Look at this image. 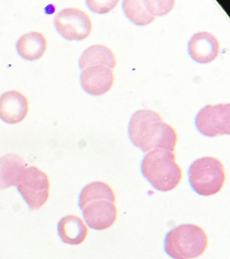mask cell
<instances>
[{"mask_svg": "<svg viewBox=\"0 0 230 259\" xmlns=\"http://www.w3.org/2000/svg\"><path fill=\"white\" fill-rule=\"evenodd\" d=\"M195 124L199 133L205 137L229 135V103L205 105L196 115Z\"/></svg>", "mask_w": 230, "mask_h": 259, "instance_id": "52a82bcc", "label": "cell"}, {"mask_svg": "<svg viewBox=\"0 0 230 259\" xmlns=\"http://www.w3.org/2000/svg\"><path fill=\"white\" fill-rule=\"evenodd\" d=\"M96 66H106L111 69H114L117 66L115 53L106 45H93L86 49L80 56V70H83L89 67Z\"/></svg>", "mask_w": 230, "mask_h": 259, "instance_id": "5bb4252c", "label": "cell"}, {"mask_svg": "<svg viewBox=\"0 0 230 259\" xmlns=\"http://www.w3.org/2000/svg\"><path fill=\"white\" fill-rule=\"evenodd\" d=\"M120 2L117 1H88L86 2V5L92 12L98 14H106L114 9Z\"/></svg>", "mask_w": 230, "mask_h": 259, "instance_id": "ac0fdd59", "label": "cell"}, {"mask_svg": "<svg viewBox=\"0 0 230 259\" xmlns=\"http://www.w3.org/2000/svg\"><path fill=\"white\" fill-rule=\"evenodd\" d=\"M209 237L201 227L193 224L179 225L169 230L164 239V250L173 259H195L206 252Z\"/></svg>", "mask_w": 230, "mask_h": 259, "instance_id": "277c9868", "label": "cell"}, {"mask_svg": "<svg viewBox=\"0 0 230 259\" xmlns=\"http://www.w3.org/2000/svg\"><path fill=\"white\" fill-rule=\"evenodd\" d=\"M188 176L194 191L203 196L219 193L226 180L225 168L221 160L208 156L195 160L190 165Z\"/></svg>", "mask_w": 230, "mask_h": 259, "instance_id": "5b68a950", "label": "cell"}, {"mask_svg": "<svg viewBox=\"0 0 230 259\" xmlns=\"http://www.w3.org/2000/svg\"><path fill=\"white\" fill-rule=\"evenodd\" d=\"M17 190L30 209H39L49 199V177L39 167L31 166L24 172Z\"/></svg>", "mask_w": 230, "mask_h": 259, "instance_id": "8992f818", "label": "cell"}, {"mask_svg": "<svg viewBox=\"0 0 230 259\" xmlns=\"http://www.w3.org/2000/svg\"><path fill=\"white\" fill-rule=\"evenodd\" d=\"M141 173L155 189L172 191L179 185L183 171L176 162L174 152L154 149L147 153L141 165Z\"/></svg>", "mask_w": 230, "mask_h": 259, "instance_id": "3957f363", "label": "cell"}, {"mask_svg": "<svg viewBox=\"0 0 230 259\" xmlns=\"http://www.w3.org/2000/svg\"><path fill=\"white\" fill-rule=\"evenodd\" d=\"M116 195L106 182L96 181L84 186L78 206L86 224L93 230L104 231L114 226L118 219Z\"/></svg>", "mask_w": 230, "mask_h": 259, "instance_id": "7a4b0ae2", "label": "cell"}, {"mask_svg": "<svg viewBox=\"0 0 230 259\" xmlns=\"http://www.w3.org/2000/svg\"><path fill=\"white\" fill-rule=\"evenodd\" d=\"M48 48L45 36L39 31L27 32L19 38L17 50L21 58L28 61H35L41 58Z\"/></svg>", "mask_w": 230, "mask_h": 259, "instance_id": "9a60e30c", "label": "cell"}, {"mask_svg": "<svg viewBox=\"0 0 230 259\" xmlns=\"http://www.w3.org/2000/svg\"><path fill=\"white\" fill-rule=\"evenodd\" d=\"M144 1L149 12L155 18L157 16L166 15L172 10L175 4L174 0H169V1L144 0Z\"/></svg>", "mask_w": 230, "mask_h": 259, "instance_id": "e0dca14e", "label": "cell"}, {"mask_svg": "<svg viewBox=\"0 0 230 259\" xmlns=\"http://www.w3.org/2000/svg\"><path fill=\"white\" fill-rule=\"evenodd\" d=\"M190 57L199 64H209L219 56L220 42L217 36L207 31L197 32L187 45Z\"/></svg>", "mask_w": 230, "mask_h": 259, "instance_id": "9c48e42d", "label": "cell"}, {"mask_svg": "<svg viewBox=\"0 0 230 259\" xmlns=\"http://www.w3.org/2000/svg\"><path fill=\"white\" fill-rule=\"evenodd\" d=\"M29 111V101L20 91H7L0 95V119L9 124L21 122Z\"/></svg>", "mask_w": 230, "mask_h": 259, "instance_id": "8fae6325", "label": "cell"}, {"mask_svg": "<svg viewBox=\"0 0 230 259\" xmlns=\"http://www.w3.org/2000/svg\"><path fill=\"white\" fill-rule=\"evenodd\" d=\"M122 8L126 17L136 26L148 25L156 18L149 12L144 0H124Z\"/></svg>", "mask_w": 230, "mask_h": 259, "instance_id": "2e32d148", "label": "cell"}, {"mask_svg": "<svg viewBox=\"0 0 230 259\" xmlns=\"http://www.w3.org/2000/svg\"><path fill=\"white\" fill-rule=\"evenodd\" d=\"M26 167L25 160L16 154L0 157V190L17 186Z\"/></svg>", "mask_w": 230, "mask_h": 259, "instance_id": "7c38bea8", "label": "cell"}, {"mask_svg": "<svg viewBox=\"0 0 230 259\" xmlns=\"http://www.w3.org/2000/svg\"><path fill=\"white\" fill-rule=\"evenodd\" d=\"M54 24L60 35L68 40L85 39L93 30L89 15L77 8H67L58 12Z\"/></svg>", "mask_w": 230, "mask_h": 259, "instance_id": "ba28073f", "label": "cell"}, {"mask_svg": "<svg viewBox=\"0 0 230 259\" xmlns=\"http://www.w3.org/2000/svg\"><path fill=\"white\" fill-rule=\"evenodd\" d=\"M58 233L62 242L76 246L85 241L88 230L80 217L67 215L62 218L58 223Z\"/></svg>", "mask_w": 230, "mask_h": 259, "instance_id": "4fadbf2b", "label": "cell"}, {"mask_svg": "<svg viewBox=\"0 0 230 259\" xmlns=\"http://www.w3.org/2000/svg\"><path fill=\"white\" fill-rule=\"evenodd\" d=\"M128 135L131 143L145 153L154 149L174 152L178 141L174 127L165 122L160 113L150 109H139L133 113Z\"/></svg>", "mask_w": 230, "mask_h": 259, "instance_id": "6da1fadb", "label": "cell"}, {"mask_svg": "<svg viewBox=\"0 0 230 259\" xmlns=\"http://www.w3.org/2000/svg\"><path fill=\"white\" fill-rule=\"evenodd\" d=\"M80 84L86 93L93 96L106 94L115 82L112 69L106 66L89 67L82 70L80 76Z\"/></svg>", "mask_w": 230, "mask_h": 259, "instance_id": "30bf717a", "label": "cell"}]
</instances>
